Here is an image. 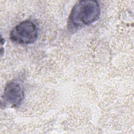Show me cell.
Masks as SVG:
<instances>
[{
	"instance_id": "obj_3",
	"label": "cell",
	"mask_w": 134,
	"mask_h": 134,
	"mask_svg": "<svg viewBox=\"0 0 134 134\" xmlns=\"http://www.w3.org/2000/svg\"><path fill=\"white\" fill-rule=\"evenodd\" d=\"M25 92L21 84L17 81L8 82L4 91L1 99V107L17 108L21 104Z\"/></svg>"
},
{
	"instance_id": "obj_2",
	"label": "cell",
	"mask_w": 134,
	"mask_h": 134,
	"mask_svg": "<svg viewBox=\"0 0 134 134\" xmlns=\"http://www.w3.org/2000/svg\"><path fill=\"white\" fill-rule=\"evenodd\" d=\"M38 29L31 20H24L16 25L10 32L12 41L21 44H29L38 38Z\"/></svg>"
},
{
	"instance_id": "obj_1",
	"label": "cell",
	"mask_w": 134,
	"mask_h": 134,
	"mask_svg": "<svg viewBox=\"0 0 134 134\" xmlns=\"http://www.w3.org/2000/svg\"><path fill=\"white\" fill-rule=\"evenodd\" d=\"M100 7L96 1H79L73 7L68 20V28L76 31L97 21L100 16Z\"/></svg>"
},
{
	"instance_id": "obj_4",
	"label": "cell",
	"mask_w": 134,
	"mask_h": 134,
	"mask_svg": "<svg viewBox=\"0 0 134 134\" xmlns=\"http://www.w3.org/2000/svg\"><path fill=\"white\" fill-rule=\"evenodd\" d=\"M4 39H3L2 37H1V45L2 46L3 44V43H4Z\"/></svg>"
},
{
	"instance_id": "obj_5",
	"label": "cell",
	"mask_w": 134,
	"mask_h": 134,
	"mask_svg": "<svg viewBox=\"0 0 134 134\" xmlns=\"http://www.w3.org/2000/svg\"><path fill=\"white\" fill-rule=\"evenodd\" d=\"M4 48L3 47L1 48V55H2L3 54V53H4Z\"/></svg>"
}]
</instances>
